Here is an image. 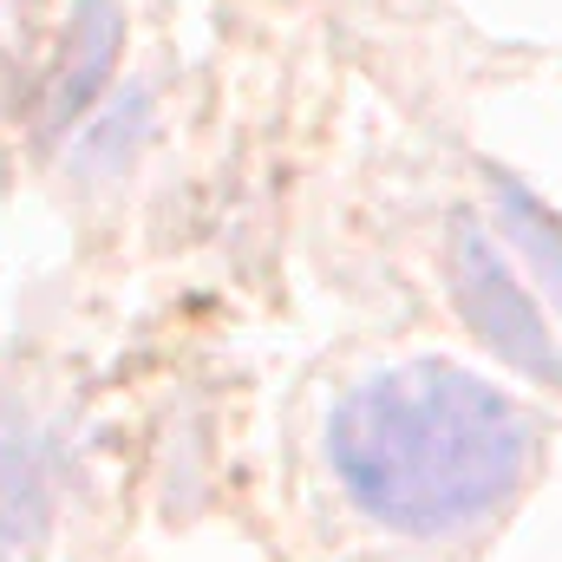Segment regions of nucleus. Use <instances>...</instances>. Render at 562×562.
I'll use <instances>...</instances> for the list:
<instances>
[{"label": "nucleus", "instance_id": "nucleus-3", "mask_svg": "<svg viewBox=\"0 0 562 562\" xmlns=\"http://www.w3.org/2000/svg\"><path fill=\"white\" fill-rule=\"evenodd\" d=\"M53 510H59V484L46 451L0 425V562L33 557L53 530Z\"/></svg>", "mask_w": 562, "mask_h": 562}, {"label": "nucleus", "instance_id": "nucleus-2", "mask_svg": "<svg viewBox=\"0 0 562 562\" xmlns=\"http://www.w3.org/2000/svg\"><path fill=\"white\" fill-rule=\"evenodd\" d=\"M451 281H458L464 321L484 334L491 353H504L530 380L562 386V347L543 321V307L524 294V281L510 276V262L497 256V243L477 223H458V236H451Z\"/></svg>", "mask_w": 562, "mask_h": 562}, {"label": "nucleus", "instance_id": "nucleus-5", "mask_svg": "<svg viewBox=\"0 0 562 562\" xmlns=\"http://www.w3.org/2000/svg\"><path fill=\"white\" fill-rule=\"evenodd\" d=\"M497 196H504V210H510V223H517V236L530 243V256H537V262L550 269V281H557V294H562V243H557V229H550V223L537 216V203H530V196H524V190H517L510 177L497 183Z\"/></svg>", "mask_w": 562, "mask_h": 562}, {"label": "nucleus", "instance_id": "nucleus-1", "mask_svg": "<svg viewBox=\"0 0 562 562\" xmlns=\"http://www.w3.org/2000/svg\"><path fill=\"white\" fill-rule=\"evenodd\" d=\"M537 425L464 367L413 360L353 386L327 419L347 497L406 537L491 517L530 471Z\"/></svg>", "mask_w": 562, "mask_h": 562}, {"label": "nucleus", "instance_id": "nucleus-4", "mask_svg": "<svg viewBox=\"0 0 562 562\" xmlns=\"http://www.w3.org/2000/svg\"><path fill=\"white\" fill-rule=\"evenodd\" d=\"M112 59H119V0H79L72 33H66V59H59V79H53V119L59 125L92 105Z\"/></svg>", "mask_w": 562, "mask_h": 562}]
</instances>
